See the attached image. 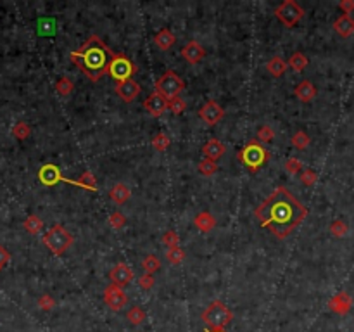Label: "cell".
Masks as SVG:
<instances>
[{
  "label": "cell",
  "instance_id": "obj_19",
  "mask_svg": "<svg viewBox=\"0 0 354 332\" xmlns=\"http://www.w3.org/2000/svg\"><path fill=\"white\" fill-rule=\"evenodd\" d=\"M294 96L299 99L301 102H311L316 97V87L309 80H303L301 83H297L294 88Z\"/></svg>",
  "mask_w": 354,
  "mask_h": 332
},
{
  "label": "cell",
  "instance_id": "obj_43",
  "mask_svg": "<svg viewBox=\"0 0 354 332\" xmlns=\"http://www.w3.org/2000/svg\"><path fill=\"white\" fill-rule=\"evenodd\" d=\"M38 306L42 308V310L49 311L55 306V300L52 296H49V294H44V296L38 298Z\"/></svg>",
  "mask_w": 354,
  "mask_h": 332
},
{
  "label": "cell",
  "instance_id": "obj_33",
  "mask_svg": "<svg viewBox=\"0 0 354 332\" xmlns=\"http://www.w3.org/2000/svg\"><path fill=\"white\" fill-rule=\"evenodd\" d=\"M169 144H171V140H169V137L166 134H158V135H154V139H152V147L155 151H159V153H164V151L168 149Z\"/></svg>",
  "mask_w": 354,
  "mask_h": 332
},
{
  "label": "cell",
  "instance_id": "obj_27",
  "mask_svg": "<svg viewBox=\"0 0 354 332\" xmlns=\"http://www.w3.org/2000/svg\"><path fill=\"white\" fill-rule=\"evenodd\" d=\"M142 268H144L145 273L154 275V272H158V270L161 268V262H159L158 256L149 254V256H145L144 262H142Z\"/></svg>",
  "mask_w": 354,
  "mask_h": 332
},
{
  "label": "cell",
  "instance_id": "obj_34",
  "mask_svg": "<svg viewBox=\"0 0 354 332\" xmlns=\"http://www.w3.org/2000/svg\"><path fill=\"white\" fill-rule=\"evenodd\" d=\"M166 258L171 265H180L183 263V260H185V251H183L180 246H178V248H171V249H168Z\"/></svg>",
  "mask_w": 354,
  "mask_h": 332
},
{
  "label": "cell",
  "instance_id": "obj_11",
  "mask_svg": "<svg viewBox=\"0 0 354 332\" xmlns=\"http://www.w3.org/2000/svg\"><path fill=\"white\" fill-rule=\"evenodd\" d=\"M114 90H116V96L120 97L123 102H133L135 99L140 96L142 87L133 78H130V80H125V82L117 83Z\"/></svg>",
  "mask_w": 354,
  "mask_h": 332
},
{
  "label": "cell",
  "instance_id": "obj_13",
  "mask_svg": "<svg viewBox=\"0 0 354 332\" xmlns=\"http://www.w3.org/2000/svg\"><path fill=\"white\" fill-rule=\"evenodd\" d=\"M38 180L44 183L45 187H52V186H57L59 182H63L64 177L63 173L59 172V168L55 164H44L38 172Z\"/></svg>",
  "mask_w": 354,
  "mask_h": 332
},
{
  "label": "cell",
  "instance_id": "obj_22",
  "mask_svg": "<svg viewBox=\"0 0 354 332\" xmlns=\"http://www.w3.org/2000/svg\"><path fill=\"white\" fill-rule=\"evenodd\" d=\"M63 182L66 183H71V186H76V187H83V189H87V191H97V182H95V175H93L92 172H85L82 177H80V180H69V178H66Z\"/></svg>",
  "mask_w": 354,
  "mask_h": 332
},
{
  "label": "cell",
  "instance_id": "obj_7",
  "mask_svg": "<svg viewBox=\"0 0 354 332\" xmlns=\"http://www.w3.org/2000/svg\"><path fill=\"white\" fill-rule=\"evenodd\" d=\"M275 16L280 20L282 25H285L287 28H292L303 20L304 9L297 2H294V0H285V2H282L275 9Z\"/></svg>",
  "mask_w": 354,
  "mask_h": 332
},
{
  "label": "cell",
  "instance_id": "obj_40",
  "mask_svg": "<svg viewBox=\"0 0 354 332\" xmlns=\"http://www.w3.org/2000/svg\"><path fill=\"white\" fill-rule=\"evenodd\" d=\"M303 170V163L297 158H289L285 161V172L289 175H297Z\"/></svg>",
  "mask_w": 354,
  "mask_h": 332
},
{
  "label": "cell",
  "instance_id": "obj_8",
  "mask_svg": "<svg viewBox=\"0 0 354 332\" xmlns=\"http://www.w3.org/2000/svg\"><path fill=\"white\" fill-rule=\"evenodd\" d=\"M136 71V68L131 64V61L123 54H114L111 64H109V75L116 80L117 83L125 82V80H130L133 77V73Z\"/></svg>",
  "mask_w": 354,
  "mask_h": 332
},
{
  "label": "cell",
  "instance_id": "obj_24",
  "mask_svg": "<svg viewBox=\"0 0 354 332\" xmlns=\"http://www.w3.org/2000/svg\"><path fill=\"white\" fill-rule=\"evenodd\" d=\"M266 69H268V73H270L273 78H280L282 75L287 71V63L282 58H278V56H277V58H273V59H270L266 63Z\"/></svg>",
  "mask_w": 354,
  "mask_h": 332
},
{
  "label": "cell",
  "instance_id": "obj_17",
  "mask_svg": "<svg viewBox=\"0 0 354 332\" xmlns=\"http://www.w3.org/2000/svg\"><path fill=\"white\" fill-rule=\"evenodd\" d=\"M333 30L339 36H342V39H349V36H352L354 35V17L342 14L341 17L335 20Z\"/></svg>",
  "mask_w": 354,
  "mask_h": 332
},
{
  "label": "cell",
  "instance_id": "obj_5",
  "mask_svg": "<svg viewBox=\"0 0 354 332\" xmlns=\"http://www.w3.org/2000/svg\"><path fill=\"white\" fill-rule=\"evenodd\" d=\"M232 319H233V313L221 301L211 303L204 310V313H202V320L209 327V330H223L232 322Z\"/></svg>",
  "mask_w": 354,
  "mask_h": 332
},
{
  "label": "cell",
  "instance_id": "obj_44",
  "mask_svg": "<svg viewBox=\"0 0 354 332\" xmlns=\"http://www.w3.org/2000/svg\"><path fill=\"white\" fill-rule=\"evenodd\" d=\"M339 7L342 9V12L346 14V16H351V12L354 11V0H342V2L339 4Z\"/></svg>",
  "mask_w": 354,
  "mask_h": 332
},
{
  "label": "cell",
  "instance_id": "obj_14",
  "mask_svg": "<svg viewBox=\"0 0 354 332\" xmlns=\"http://www.w3.org/2000/svg\"><path fill=\"white\" fill-rule=\"evenodd\" d=\"M144 109L149 113L150 116L159 118L168 109V101L164 97L159 96L158 92H154V94H150V96L144 101Z\"/></svg>",
  "mask_w": 354,
  "mask_h": 332
},
{
  "label": "cell",
  "instance_id": "obj_41",
  "mask_svg": "<svg viewBox=\"0 0 354 332\" xmlns=\"http://www.w3.org/2000/svg\"><path fill=\"white\" fill-rule=\"evenodd\" d=\"M139 286L144 289V291H150L155 286V277L150 273H144L142 277H139Z\"/></svg>",
  "mask_w": 354,
  "mask_h": 332
},
{
  "label": "cell",
  "instance_id": "obj_10",
  "mask_svg": "<svg viewBox=\"0 0 354 332\" xmlns=\"http://www.w3.org/2000/svg\"><path fill=\"white\" fill-rule=\"evenodd\" d=\"M223 116H225V109L214 101H207L199 111V118L209 126L218 125V123L223 120Z\"/></svg>",
  "mask_w": 354,
  "mask_h": 332
},
{
  "label": "cell",
  "instance_id": "obj_37",
  "mask_svg": "<svg viewBox=\"0 0 354 332\" xmlns=\"http://www.w3.org/2000/svg\"><path fill=\"white\" fill-rule=\"evenodd\" d=\"M126 224V216L123 215L121 211H114V213H111V216H109V225L112 227L114 230H121L123 227H125Z\"/></svg>",
  "mask_w": 354,
  "mask_h": 332
},
{
  "label": "cell",
  "instance_id": "obj_38",
  "mask_svg": "<svg viewBox=\"0 0 354 332\" xmlns=\"http://www.w3.org/2000/svg\"><path fill=\"white\" fill-rule=\"evenodd\" d=\"M163 244L168 246L169 249L178 248V246H180V235H178L174 230H168L166 234L163 235Z\"/></svg>",
  "mask_w": 354,
  "mask_h": 332
},
{
  "label": "cell",
  "instance_id": "obj_6",
  "mask_svg": "<svg viewBox=\"0 0 354 332\" xmlns=\"http://www.w3.org/2000/svg\"><path fill=\"white\" fill-rule=\"evenodd\" d=\"M183 88H185V82L174 71H166L155 83V92L166 99L168 102L180 96Z\"/></svg>",
  "mask_w": 354,
  "mask_h": 332
},
{
  "label": "cell",
  "instance_id": "obj_46",
  "mask_svg": "<svg viewBox=\"0 0 354 332\" xmlns=\"http://www.w3.org/2000/svg\"><path fill=\"white\" fill-rule=\"evenodd\" d=\"M207 332H225V330H207Z\"/></svg>",
  "mask_w": 354,
  "mask_h": 332
},
{
  "label": "cell",
  "instance_id": "obj_35",
  "mask_svg": "<svg viewBox=\"0 0 354 332\" xmlns=\"http://www.w3.org/2000/svg\"><path fill=\"white\" fill-rule=\"evenodd\" d=\"M199 172L201 175H204V177H212V175L218 172V164H216V161L202 159L199 163Z\"/></svg>",
  "mask_w": 354,
  "mask_h": 332
},
{
  "label": "cell",
  "instance_id": "obj_36",
  "mask_svg": "<svg viewBox=\"0 0 354 332\" xmlns=\"http://www.w3.org/2000/svg\"><path fill=\"white\" fill-rule=\"evenodd\" d=\"M273 139H275V132H273V128H270L268 125L261 126L258 130V142L259 144H268V142H271Z\"/></svg>",
  "mask_w": 354,
  "mask_h": 332
},
{
  "label": "cell",
  "instance_id": "obj_2",
  "mask_svg": "<svg viewBox=\"0 0 354 332\" xmlns=\"http://www.w3.org/2000/svg\"><path fill=\"white\" fill-rule=\"evenodd\" d=\"M114 52L107 47L97 35H92L82 49L71 52V61L83 71V75L97 83L104 75L109 73V64Z\"/></svg>",
  "mask_w": 354,
  "mask_h": 332
},
{
  "label": "cell",
  "instance_id": "obj_21",
  "mask_svg": "<svg viewBox=\"0 0 354 332\" xmlns=\"http://www.w3.org/2000/svg\"><path fill=\"white\" fill-rule=\"evenodd\" d=\"M109 197H111L112 202H116L117 206H121V205H125V202L131 197V191H130V187L126 186V183H121L120 182V183H116V186L111 189Z\"/></svg>",
  "mask_w": 354,
  "mask_h": 332
},
{
  "label": "cell",
  "instance_id": "obj_9",
  "mask_svg": "<svg viewBox=\"0 0 354 332\" xmlns=\"http://www.w3.org/2000/svg\"><path fill=\"white\" fill-rule=\"evenodd\" d=\"M104 303H106L112 311H121L123 308L128 305V296H126V292L123 291L121 287L111 284V286H107L104 289Z\"/></svg>",
  "mask_w": 354,
  "mask_h": 332
},
{
  "label": "cell",
  "instance_id": "obj_42",
  "mask_svg": "<svg viewBox=\"0 0 354 332\" xmlns=\"http://www.w3.org/2000/svg\"><path fill=\"white\" fill-rule=\"evenodd\" d=\"M316 180H318V175H316L313 170H303V173H301V182L304 183V186H314Z\"/></svg>",
  "mask_w": 354,
  "mask_h": 332
},
{
  "label": "cell",
  "instance_id": "obj_26",
  "mask_svg": "<svg viewBox=\"0 0 354 332\" xmlns=\"http://www.w3.org/2000/svg\"><path fill=\"white\" fill-rule=\"evenodd\" d=\"M126 319H128L131 325H140V324H144L145 319H147V313H145L144 308H140V306H131L130 311L126 313Z\"/></svg>",
  "mask_w": 354,
  "mask_h": 332
},
{
  "label": "cell",
  "instance_id": "obj_18",
  "mask_svg": "<svg viewBox=\"0 0 354 332\" xmlns=\"http://www.w3.org/2000/svg\"><path fill=\"white\" fill-rule=\"evenodd\" d=\"M202 153H204L206 159L218 161L220 158H223V154L226 153V147L223 142H220L218 139H211L206 142L204 147H202Z\"/></svg>",
  "mask_w": 354,
  "mask_h": 332
},
{
  "label": "cell",
  "instance_id": "obj_45",
  "mask_svg": "<svg viewBox=\"0 0 354 332\" xmlns=\"http://www.w3.org/2000/svg\"><path fill=\"white\" fill-rule=\"evenodd\" d=\"M9 262H11V254L7 253L6 248H2V246H0V268L6 267Z\"/></svg>",
  "mask_w": 354,
  "mask_h": 332
},
{
  "label": "cell",
  "instance_id": "obj_25",
  "mask_svg": "<svg viewBox=\"0 0 354 332\" xmlns=\"http://www.w3.org/2000/svg\"><path fill=\"white\" fill-rule=\"evenodd\" d=\"M308 64H309V61L303 54V52H294V54L290 56V59H289V66L296 71V73L304 71L306 68H308Z\"/></svg>",
  "mask_w": 354,
  "mask_h": 332
},
{
  "label": "cell",
  "instance_id": "obj_3",
  "mask_svg": "<svg viewBox=\"0 0 354 332\" xmlns=\"http://www.w3.org/2000/svg\"><path fill=\"white\" fill-rule=\"evenodd\" d=\"M73 235L69 230H66L63 225H54L47 230V234L44 235V244L45 248L50 251L52 254L59 256L66 253L71 246H73Z\"/></svg>",
  "mask_w": 354,
  "mask_h": 332
},
{
  "label": "cell",
  "instance_id": "obj_15",
  "mask_svg": "<svg viewBox=\"0 0 354 332\" xmlns=\"http://www.w3.org/2000/svg\"><path fill=\"white\" fill-rule=\"evenodd\" d=\"M328 308L333 313H337V315H346V313L351 311V308H352V298L349 296L347 292L341 291L328 301Z\"/></svg>",
  "mask_w": 354,
  "mask_h": 332
},
{
  "label": "cell",
  "instance_id": "obj_16",
  "mask_svg": "<svg viewBox=\"0 0 354 332\" xmlns=\"http://www.w3.org/2000/svg\"><path fill=\"white\" fill-rule=\"evenodd\" d=\"M182 56H183V59H185L187 63L197 64V63H201V59L206 56V50L202 49V45L199 44V42L192 40L182 49Z\"/></svg>",
  "mask_w": 354,
  "mask_h": 332
},
{
  "label": "cell",
  "instance_id": "obj_23",
  "mask_svg": "<svg viewBox=\"0 0 354 332\" xmlns=\"http://www.w3.org/2000/svg\"><path fill=\"white\" fill-rule=\"evenodd\" d=\"M154 42L161 50H169L174 42H176V39H174V35L168 30V28H164V30H161L154 36Z\"/></svg>",
  "mask_w": 354,
  "mask_h": 332
},
{
  "label": "cell",
  "instance_id": "obj_31",
  "mask_svg": "<svg viewBox=\"0 0 354 332\" xmlns=\"http://www.w3.org/2000/svg\"><path fill=\"white\" fill-rule=\"evenodd\" d=\"M12 135L16 137V139H19V140H25V139H28V137L31 135V128H30L28 123L19 121V123H16V125H14Z\"/></svg>",
  "mask_w": 354,
  "mask_h": 332
},
{
  "label": "cell",
  "instance_id": "obj_39",
  "mask_svg": "<svg viewBox=\"0 0 354 332\" xmlns=\"http://www.w3.org/2000/svg\"><path fill=\"white\" fill-rule=\"evenodd\" d=\"M185 107H187V104L182 97H176V99H173V101L168 102V109L173 113V115H182V113L185 111Z\"/></svg>",
  "mask_w": 354,
  "mask_h": 332
},
{
  "label": "cell",
  "instance_id": "obj_30",
  "mask_svg": "<svg viewBox=\"0 0 354 332\" xmlns=\"http://www.w3.org/2000/svg\"><path fill=\"white\" fill-rule=\"evenodd\" d=\"M25 229L26 232H30V234H38V232L44 229V222H42L36 215H30L25 220Z\"/></svg>",
  "mask_w": 354,
  "mask_h": 332
},
{
  "label": "cell",
  "instance_id": "obj_20",
  "mask_svg": "<svg viewBox=\"0 0 354 332\" xmlns=\"http://www.w3.org/2000/svg\"><path fill=\"white\" fill-rule=\"evenodd\" d=\"M193 225H195L197 230H201L202 234H209V232L216 227V218L212 216L209 211H202L193 218Z\"/></svg>",
  "mask_w": 354,
  "mask_h": 332
},
{
  "label": "cell",
  "instance_id": "obj_1",
  "mask_svg": "<svg viewBox=\"0 0 354 332\" xmlns=\"http://www.w3.org/2000/svg\"><path fill=\"white\" fill-rule=\"evenodd\" d=\"M254 216L261 227L268 229L277 239H285L304 218L308 216V208L294 197L289 189L277 187L261 206L256 208Z\"/></svg>",
  "mask_w": 354,
  "mask_h": 332
},
{
  "label": "cell",
  "instance_id": "obj_12",
  "mask_svg": "<svg viewBox=\"0 0 354 332\" xmlns=\"http://www.w3.org/2000/svg\"><path fill=\"white\" fill-rule=\"evenodd\" d=\"M109 277H111V281L114 286L123 289L133 281V272H131V268L126 263H117L116 267L111 270Z\"/></svg>",
  "mask_w": 354,
  "mask_h": 332
},
{
  "label": "cell",
  "instance_id": "obj_29",
  "mask_svg": "<svg viewBox=\"0 0 354 332\" xmlns=\"http://www.w3.org/2000/svg\"><path fill=\"white\" fill-rule=\"evenodd\" d=\"M73 88H74L73 80L68 78V77H63L57 83H55V90H57V94H59V96H63V97H68L69 94L73 92Z\"/></svg>",
  "mask_w": 354,
  "mask_h": 332
},
{
  "label": "cell",
  "instance_id": "obj_28",
  "mask_svg": "<svg viewBox=\"0 0 354 332\" xmlns=\"http://www.w3.org/2000/svg\"><path fill=\"white\" fill-rule=\"evenodd\" d=\"M292 145L296 147V149H299V151H304L306 147L309 145V142H311V139H309V135L306 134V132H303V130H299V132H296L294 135H292Z\"/></svg>",
  "mask_w": 354,
  "mask_h": 332
},
{
  "label": "cell",
  "instance_id": "obj_32",
  "mask_svg": "<svg viewBox=\"0 0 354 332\" xmlns=\"http://www.w3.org/2000/svg\"><path fill=\"white\" fill-rule=\"evenodd\" d=\"M349 232V227L344 220H335L332 222V225H330V234H332L333 237H346Z\"/></svg>",
  "mask_w": 354,
  "mask_h": 332
},
{
  "label": "cell",
  "instance_id": "obj_4",
  "mask_svg": "<svg viewBox=\"0 0 354 332\" xmlns=\"http://www.w3.org/2000/svg\"><path fill=\"white\" fill-rule=\"evenodd\" d=\"M239 159L249 172H258V170L270 159V153H268V149H264L263 144H259L258 140H251L239 153Z\"/></svg>",
  "mask_w": 354,
  "mask_h": 332
}]
</instances>
